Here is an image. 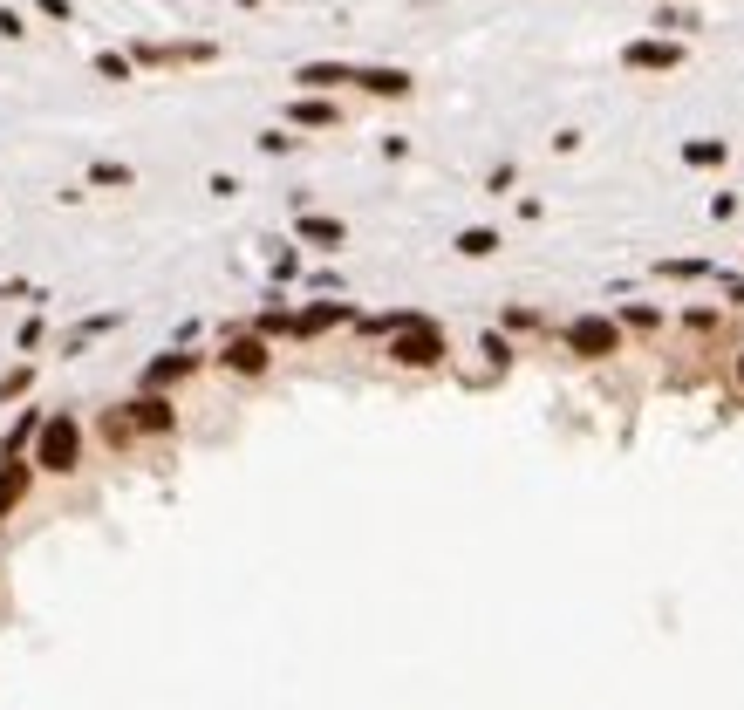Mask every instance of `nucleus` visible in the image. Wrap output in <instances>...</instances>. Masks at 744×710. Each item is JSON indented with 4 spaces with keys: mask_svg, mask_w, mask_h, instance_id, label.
<instances>
[{
    "mask_svg": "<svg viewBox=\"0 0 744 710\" xmlns=\"http://www.w3.org/2000/svg\"><path fill=\"white\" fill-rule=\"evenodd\" d=\"M69 465H76V424L55 417V424H41V472H69Z\"/></svg>",
    "mask_w": 744,
    "mask_h": 710,
    "instance_id": "obj_1",
    "label": "nucleus"
},
{
    "mask_svg": "<svg viewBox=\"0 0 744 710\" xmlns=\"http://www.w3.org/2000/svg\"><path fill=\"white\" fill-rule=\"evenodd\" d=\"M396 355H403V362H437V355H444V342L417 328V335H403V342H396Z\"/></svg>",
    "mask_w": 744,
    "mask_h": 710,
    "instance_id": "obj_2",
    "label": "nucleus"
},
{
    "mask_svg": "<svg viewBox=\"0 0 744 710\" xmlns=\"http://www.w3.org/2000/svg\"><path fill=\"white\" fill-rule=\"evenodd\" d=\"M567 335H574V349H615V328L608 321H574Z\"/></svg>",
    "mask_w": 744,
    "mask_h": 710,
    "instance_id": "obj_3",
    "label": "nucleus"
},
{
    "mask_svg": "<svg viewBox=\"0 0 744 710\" xmlns=\"http://www.w3.org/2000/svg\"><path fill=\"white\" fill-rule=\"evenodd\" d=\"M130 410H137V424H144V431H164V424H171V403H157V396H137Z\"/></svg>",
    "mask_w": 744,
    "mask_h": 710,
    "instance_id": "obj_4",
    "label": "nucleus"
},
{
    "mask_svg": "<svg viewBox=\"0 0 744 710\" xmlns=\"http://www.w3.org/2000/svg\"><path fill=\"white\" fill-rule=\"evenodd\" d=\"M226 362H233V369H246V376H253V369H260V362H267V349H260V342H233V349H226Z\"/></svg>",
    "mask_w": 744,
    "mask_h": 710,
    "instance_id": "obj_5",
    "label": "nucleus"
},
{
    "mask_svg": "<svg viewBox=\"0 0 744 710\" xmlns=\"http://www.w3.org/2000/svg\"><path fill=\"white\" fill-rule=\"evenodd\" d=\"M89 185H130V164H89Z\"/></svg>",
    "mask_w": 744,
    "mask_h": 710,
    "instance_id": "obj_6",
    "label": "nucleus"
},
{
    "mask_svg": "<svg viewBox=\"0 0 744 710\" xmlns=\"http://www.w3.org/2000/svg\"><path fill=\"white\" fill-rule=\"evenodd\" d=\"M21 485H28V472H0V519L14 513V499H21Z\"/></svg>",
    "mask_w": 744,
    "mask_h": 710,
    "instance_id": "obj_7",
    "label": "nucleus"
},
{
    "mask_svg": "<svg viewBox=\"0 0 744 710\" xmlns=\"http://www.w3.org/2000/svg\"><path fill=\"white\" fill-rule=\"evenodd\" d=\"M96 76H110V82H130V62H123L117 48H103V55H96Z\"/></svg>",
    "mask_w": 744,
    "mask_h": 710,
    "instance_id": "obj_8",
    "label": "nucleus"
},
{
    "mask_svg": "<svg viewBox=\"0 0 744 710\" xmlns=\"http://www.w3.org/2000/svg\"><path fill=\"white\" fill-rule=\"evenodd\" d=\"M301 233L321 239V246H342V226H335V219H301Z\"/></svg>",
    "mask_w": 744,
    "mask_h": 710,
    "instance_id": "obj_9",
    "label": "nucleus"
},
{
    "mask_svg": "<svg viewBox=\"0 0 744 710\" xmlns=\"http://www.w3.org/2000/svg\"><path fill=\"white\" fill-rule=\"evenodd\" d=\"M192 369V355H164V362H151V383H171V376H185Z\"/></svg>",
    "mask_w": 744,
    "mask_h": 710,
    "instance_id": "obj_10",
    "label": "nucleus"
},
{
    "mask_svg": "<svg viewBox=\"0 0 744 710\" xmlns=\"http://www.w3.org/2000/svg\"><path fill=\"white\" fill-rule=\"evenodd\" d=\"M492 246H499V239L485 233V226H471V233L458 239V253H471V260H478V253H492Z\"/></svg>",
    "mask_w": 744,
    "mask_h": 710,
    "instance_id": "obj_11",
    "label": "nucleus"
},
{
    "mask_svg": "<svg viewBox=\"0 0 744 710\" xmlns=\"http://www.w3.org/2000/svg\"><path fill=\"white\" fill-rule=\"evenodd\" d=\"M635 69H656V62H676V48H628Z\"/></svg>",
    "mask_w": 744,
    "mask_h": 710,
    "instance_id": "obj_12",
    "label": "nucleus"
},
{
    "mask_svg": "<svg viewBox=\"0 0 744 710\" xmlns=\"http://www.w3.org/2000/svg\"><path fill=\"white\" fill-rule=\"evenodd\" d=\"M294 117L301 123H335V110H328V103H294Z\"/></svg>",
    "mask_w": 744,
    "mask_h": 710,
    "instance_id": "obj_13",
    "label": "nucleus"
},
{
    "mask_svg": "<svg viewBox=\"0 0 744 710\" xmlns=\"http://www.w3.org/2000/svg\"><path fill=\"white\" fill-rule=\"evenodd\" d=\"M41 14H48V21H69V14H76V7H69V0H35Z\"/></svg>",
    "mask_w": 744,
    "mask_h": 710,
    "instance_id": "obj_14",
    "label": "nucleus"
}]
</instances>
